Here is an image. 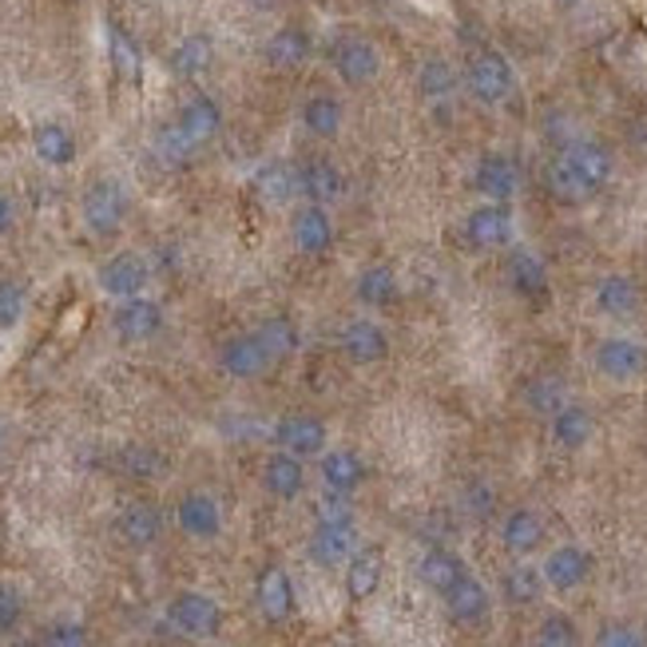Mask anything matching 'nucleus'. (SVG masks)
<instances>
[{
    "label": "nucleus",
    "mask_w": 647,
    "mask_h": 647,
    "mask_svg": "<svg viewBox=\"0 0 647 647\" xmlns=\"http://www.w3.org/2000/svg\"><path fill=\"white\" fill-rule=\"evenodd\" d=\"M612 176V159L603 152L600 143H568L564 152L556 155V164L549 167V187L560 203H580V199L596 195Z\"/></svg>",
    "instance_id": "1"
},
{
    "label": "nucleus",
    "mask_w": 647,
    "mask_h": 647,
    "mask_svg": "<svg viewBox=\"0 0 647 647\" xmlns=\"http://www.w3.org/2000/svg\"><path fill=\"white\" fill-rule=\"evenodd\" d=\"M80 215H84V227L99 239H111L120 235L123 219H128V191H123L120 179H96V183L84 191L80 199Z\"/></svg>",
    "instance_id": "2"
},
{
    "label": "nucleus",
    "mask_w": 647,
    "mask_h": 647,
    "mask_svg": "<svg viewBox=\"0 0 647 647\" xmlns=\"http://www.w3.org/2000/svg\"><path fill=\"white\" fill-rule=\"evenodd\" d=\"M167 624L187 639H215L223 627V608L207 592H179L167 603Z\"/></svg>",
    "instance_id": "3"
},
{
    "label": "nucleus",
    "mask_w": 647,
    "mask_h": 647,
    "mask_svg": "<svg viewBox=\"0 0 647 647\" xmlns=\"http://www.w3.org/2000/svg\"><path fill=\"white\" fill-rule=\"evenodd\" d=\"M152 283V263L135 251H120L111 254L108 263L99 266V290L111 298H135L143 295V286Z\"/></svg>",
    "instance_id": "4"
},
{
    "label": "nucleus",
    "mask_w": 647,
    "mask_h": 647,
    "mask_svg": "<svg viewBox=\"0 0 647 647\" xmlns=\"http://www.w3.org/2000/svg\"><path fill=\"white\" fill-rule=\"evenodd\" d=\"M310 560L322 564V568H338V564H350V556L358 552V528L354 520H319L314 532H310Z\"/></svg>",
    "instance_id": "5"
},
{
    "label": "nucleus",
    "mask_w": 647,
    "mask_h": 647,
    "mask_svg": "<svg viewBox=\"0 0 647 647\" xmlns=\"http://www.w3.org/2000/svg\"><path fill=\"white\" fill-rule=\"evenodd\" d=\"M275 441H278V450L295 453V457L307 462V457H322V453H326L330 433H326V421H322V417L286 414L275 426Z\"/></svg>",
    "instance_id": "6"
},
{
    "label": "nucleus",
    "mask_w": 647,
    "mask_h": 647,
    "mask_svg": "<svg viewBox=\"0 0 647 647\" xmlns=\"http://www.w3.org/2000/svg\"><path fill=\"white\" fill-rule=\"evenodd\" d=\"M219 366H223V373H231L239 382H251V378H263L275 362H271L266 346L259 342V334L251 330V334H235V338L223 342Z\"/></svg>",
    "instance_id": "7"
},
{
    "label": "nucleus",
    "mask_w": 647,
    "mask_h": 647,
    "mask_svg": "<svg viewBox=\"0 0 647 647\" xmlns=\"http://www.w3.org/2000/svg\"><path fill=\"white\" fill-rule=\"evenodd\" d=\"M111 330H116L123 342L155 338V334L164 330V307L152 302V298H143V295L123 298L120 307H116V314H111Z\"/></svg>",
    "instance_id": "8"
},
{
    "label": "nucleus",
    "mask_w": 647,
    "mask_h": 647,
    "mask_svg": "<svg viewBox=\"0 0 647 647\" xmlns=\"http://www.w3.org/2000/svg\"><path fill=\"white\" fill-rule=\"evenodd\" d=\"M469 92L481 104H501L513 92V68L501 52H481L472 56L469 64Z\"/></svg>",
    "instance_id": "9"
},
{
    "label": "nucleus",
    "mask_w": 647,
    "mask_h": 647,
    "mask_svg": "<svg viewBox=\"0 0 647 647\" xmlns=\"http://www.w3.org/2000/svg\"><path fill=\"white\" fill-rule=\"evenodd\" d=\"M596 370L612 382H632L647 370V350L632 338H603L596 346Z\"/></svg>",
    "instance_id": "10"
},
{
    "label": "nucleus",
    "mask_w": 647,
    "mask_h": 647,
    "mask_svg": "<svg viewBox=\"0 0 647 647\" xmlns=\"http://www.w3.org/2000/svg\"><path fill=\"white\" fill-rule=\"evenodd\" d=\"M176 525L191 540H215L223 532V508L211 493H187L176 508Z\"/></svg>",
    "instance_id": "11"
},
{
    "label": "nucleus",
    "mask_w": 647,
    "mask_h": 647,
    "mask_svg": "<svg viewBox=\"0 0 647 647\" xmlns=\"http://www.w3.org/2000/svg\"><path fill=\"white\" fill-rule=\"evenodd\" d=\"M465 239L481 251H493V247H505L513 242V211L505 203H484V207L469 211L465 219Z\"/></svg>",
    "instance_id": "12"
},
{
    "label": "nucleus",
    "mask_w": 647,
    "mask_h": 647,
    "mask_svg": "<svg viewBox=\"0 0 647 647\" xmlns=\"http://www.w3.org/2000/svg\"><path fill=\"white\" fill-rule=\"evenodd\" d=\"M544 584L556 588V592H572V588H580L588 580V572H592V556L580 549V544H560V549L549 552L544 560Z\"/></svg>",
    "instance_id": "13"
},
{
    "label": "nucleus",
    "mask_w": 647,
    "mask_h": 647,
    "mask_svg": "<svg viewBox=\"0 0 647 647\" xmlns=\"http://www.w3.org/2000/svg\"><path fill=\"white\" fill-rule=\"evenodd\" d=\"M254 600H259V612H263L271 624H283V620H290V612H295V584H290L286 568L271 564V568L259 572Z\"/></svg>",
    "instance_id": "14"
},
{
    "label": "nucleus",
    "mask_w": 647,
    "mask_h": 647,
    "mask_svg": "<svg viewBox=\"0 0 647 647\" xmlns=\"http://www.w3.org/2000/svg\"><path fill=\"white\" fill-rule=\"evenodd\" d=\"M290 239L302 254H326L334 247V223H330L322 203H307L302 211H295L290 219Z\"/></svg>",
    "instance_id": "15"
},
{
    "label": "nucleus",
    "mask_w": 647,
    "mask_h": 647,
    "mask_svg": "<svg viewBox=\"0 0 647 647\" xmlns=\"http://www.w3.org/2000/svg\"><path fill=\"white\" fill-rule=\"evenodd\" d=\"M342 354L354 366H373L390 354V338H385V330L373 319H354L350 326L342 330Z\"/></svg>",
    "instance_id": "16"
},
{
    "label": "nucleus",
    "mask_w": 647,
    "mask_h": 647,
    "mask_svg": "<svg viewBox=\"0 0 647 647\" xmlns=\"http://www.w3.org/2000/svg\"><path fill=\"white\" fill-rule=\"evenodd\" d=\"M334 68H338V76L346 80L350 88H362V84H370V80L378 76L382 56H378V48H373L370 40L350 36V40H342L338 52H334Z\"/></svg>",
    "instance_id": "17"
},
{
    "label": "nucleus",
    "mask_w": 647,
    "mask_h": 647,
    "mask_svg": "<svg viewBox=\"0 0 647 647\" xmlns=\"http://www.w3.org/2000/svg\"><path fill=\"white\" fill-rule=\"evenodd\" d=\"M263 484L266 493L278 496V501H295L302 489H307V469H302V457H295V453H271L263 465Z\"/></svg>",
    "instance_id": "18"
},
{
    "label": "nucleus",
    "mask_w": 647,
    "mask_h": 647,
    "mask_svg": "<svg viewBox=\"0 0 647 647\" xmlns=\"http://www.w3.org/2000/svg\"><path fill=\"white\" fill-rule=\"evenodd\" d=\"M116 528H120V537L128 540L132 549H152L155 540L164 537V516H159V508H155L152 501H132V505L120 513Z\"/></svg>",
    "instance_id": "19"
},
{
    "label": "nucleus",
    "mask_w": 647,
    "mask_h": 647,
    "mask_svg": "<svg viewBox=\"0 0 647 647\" xmlns=\"http://www.w3.org/2000/svg\"><path fill=\"white\" fill-rule=\"evenodd\" d=\"M441 600H445V608H450V615L457 624H481L484 615H489V588L472 572H465Z\"/></svg>",
    "instance_id": "20"
},
{
    "label": "nucleus",
    "mask_w": 647,
    "mask_h": 647,
    "mask_svg": "<svg viewBox=\"0 0 647 647\" xmlns=\"http://www.w3.org/2000/svg\"><path fill=\"white\" fill-rule=\"evenodd\" d=\"M179 132L187 135V140L195 143V147H203L207 140H215L219 135V128H223V111H219V104L211 96H195V99H187L183 104V111H179Z\"/></svg>",
    "instance_id": "21"
},
{
    "label": "nucleus",
    "mask_w": 647,
    "mask_h": 647,
    "mask_svg": "<svg viewBox=\"0 0 647 647\" xmlns=\"http://www.w3.org/2000/svg\"><path fill=\"white\" fill-rule=\"evenodd\" d=\"M382 572H385L382 549L354 552L350 564H346V592H350V600H370L382 588Z\"/></svg>",
    "instance_id": "22"
},
{
    "label": "nucleus",
    "mask_w": 647,
    "mask_h": 647,
    "mask_svg": "<svg viewBox=\"0 0 647 647\" xmlns=\"http://www.w3.org/2000/svg\"><path fill=\"white\" fill-rule=\"evenodd\" d=\"M322 481H326V489H334V493L350 496L354 489L366 481V462L354 450L322 453Z\"/></svg>",
    "instance_id": "23"
},
{
    "label": "nucleus",
    "mask_w": 647,
    "mask_h": 647,
    "mask_svg": "<svg viewBox=\"0 0 647 647\" xmlns=\"http://www.w3.org/2000/svg\"><path fill=\"white\" fill-rule=\"evenodd\" d=\"M298 191H307L314 203H334V199H342V191H346V179H342V171L330 159H310L302 171H298Z\"/></svg>",
    "instance_id": "24"
},
{
    "label": "nucleus",
    "mask_w": 647,
    "mask_h": 647,
    "mask_svg": "<svg viewBox=\"0 0 647 647\" xmlns=\"http://www.w3.org/2000/svg\"><path fill=\"white\" fill-rule=\"evenodd\" d=\"M472 179H477V191L489 203H505V199L516 195V167L508 164L505 155H484Z\"/></svg>",
    "instance_id": "25"
},
{
    "label": "nucleus",
    "mask_w": 647,
    "mask_h": 647,
    "mask_svg": "<svg viewBox=\"0 0 647 647\" xmlns=\"http://www.w3.org/2000/svg\"><path fill=\"white\" fill-rule=\"evenodd\" d=\"M465 564L457 556H453L450 549H429L426 556H421V564H417V576H421V584L426 588H433L438 596H445L453 588V584L465 576Z\"/></svg>",
    "instance_id": "26"
},
{
    "label": "nucleus",
    "mask_w": 647,
    "mask_h": 647,
    "mask_svg": "<svg viewBox=\"0 0 647 647\" xmlns=\"http://www.w3.org/2000/svg\"><path fill=\"white\" fill-rule=\"evenodd\" d=\"M501 540H505L508 552L528 556L532 549H540V540H544V525H540V516L532 513V508H516V513L505 516V525H501Z\"/></svg>",
    "instance_id": "27"
},
{
    "label": "nucleus",
    "mask_w": 647,
    "mask_h": 647,
    "mask_svg": "<svg viewBox=\"0 0 647 647\" xmlns=\"http://www.w3.org/2000/svg\"><path fill=\"white\" fill-rule=\"evenodd\" d=\"M592 414L584 406H560L556 414H552V438H556V445H564V450H584L588 441H592Z\"/></svg>",
    "instance_id": "28"
},
{
    "label": "nucleus",
    "mask_w": 647,
    "mask_h": 647,
    "mask_svg": "<svg viewBox=\"0 0 647 647\" xmlns=\"http://www.w3.org/2000/svg\"><path fill=\"white\" fill-rule=\"evenodd\" d=\"M596 307L612 319H627L639 310V286L627 275H608L600 286H596Z\"/></svg>",
    "instance_id": "29"
},
{
    "label": "nucleus",
    "mask_w": 647,
    "mask_h": 647,
    "mask_svg": "<svg viewBox=\"0 0 647 647\" xmlns=\"http://www.w3.org/2000/svg\"><path fill=\"white\" fill-rule=\"evenodd\" d=\"M508 278H513L516 295L528 298V302H544L549 298V275H544V266L528 251H516L508 259Z\"/></svg>",
    "instance_id": "30"
},
{
    "label": "nucleus",
    "mask_w": 647,
    "mask_h": 647,
    "mask_svg": "<svg viewBox=\"0 0 647 647\" xmlns=\"http://www.w3.org/2000/svg\"><path fill=\"white\" fill-rule=\"evenodd\" d=\"M358 298H362L366 307H373V310H385V307H394V298H397V275H394V266H385V263H370L358 275Z\"/></svg>",
    "instance_id": "31"
},
{
    "label": "nucleus",
    "mask_w": 647,
    "mask_h": 647,
    "mask_svg": "<svg viewBox=\"0 0 647 647\" xmlns=\"http://www.w3.org/2000/svg\"><path fill=\"white\" fill-rule=\"evenodd\" d=\"M33 147L48 167H68L76 159V140H72V132L60 128V123H40L33 132Z\"/></svg>",
    "instance_id": "32"
},
{
    "label": "nucleus",
    "mask_w": 647,
    "mask_h": 647,
    "mask_svg": "<svg viewBox=\"0 0 647 647\" xmlns=\"http://www.w3.org/2000/svg\"><path fill=\"white\" fill-rule=\"evenodd\" d=\"M310 56V36L302 28H278L266 40V60L275 68H298Z\"/></svg>",
    "instance_id": "33"
},
{
    "label": "nucleus",
    "mask_w": 647,
    "mask_h": 647,
    "mask_svg": "<svg viewBox=\"0 0 647 647\" xmlns=\"http://www.w3.org/2000/svg\"><path fill=\"white\" fill-rule=\"evenodd\" d=\"M215 60V45H211V36H187L179 40V48L171 52V68H176L179 76H203Z\"/></svg>",
    "instance_id": "34"
},
{
    "label": "nucleus",
    "mask_w": 647,
    "mask_h": 647,
    "mask_svg": "<svg viewBox=\"0 0 647 647\" xmlns=\"http://www.w3.org/2000/svg\"><path fill=\"white\" fill-rule=\"evenodd\" d=\"M302 123H307L310 135L330 140V135H338V128H342V104L334 96H310L307 104H302Z\"/></svg>",
    "instance_id": "35"
},
{
    "label": "nucleus",
    "mask_w": 647,
    "mask_h": 647,
    "mask_svg": "<svg viewBox=\"0 0 647 647\" xmlns=\"http://www.w3.org/2000/svg\"><path fill=\"white\" fill-rule=\"evenodd\" d=\"M259 334V342L266 346V354H271V362H283V358H290V354L298 350V326L286 314H275V319H266L263 326L254 330Z\"/></svg>",
    "instance_id": "36"
},
{
    "label": "nucleus",
    "mask_w": 647,
    "mask_h": 647,
    "mask_svg": "<svg viewBox=\"0 0 647 647\" xmlns=\"http://www.w3.org/2000/svg\"><path fill=\"white\" fill-rule=\"evenodd\" d=\"M540 584H544V572L532 568V564H516V568L505 572V600L532 603L540 596Z\"/></svg>",
    "instance_id": "37"
},
{
    "label": "nucleus",
    "mask_w": 647,
    "mask_h": 647,
    "mask_svg": "<svg viewBox=\"0 0 647 647\" xmlns=\"http://www.w3.org/2000/svg\"><path fill=\"white\" fill-rule=\"evenodd\" d=\"M417 88H421L426 99H445L457 88V72H453L445 60H426L421 72H417Z\"/></svg>",
    "instance_id": "38"
},
{
    "label": "nucleus",
    "mask_w": 647,
    "mask_h": 647,
    "mask_svg": "<svg viewBox=\"0 0 647 647\" xmlns=\"http://www.w3.org/2000/svg\"><path fill=\"white\" fill-rule=\"evenodd\" d=\"M155 152H159V159H164L167 167H183L187 159L199 152V147L187 140L183 132H179V123H171V128H164V132H159V140H155Z\"/></svg>",
    "instance_id": "39"
},
{
    "label": "nucleus",
    "mask_w": 647,
    "mask_h": 647,
    "mask_svg": "<svg viewBox=\"0 0 647 647\" xmlns=\"http://www.w3.org/2000/svg\"><path fill=\"white\" fill-rule=\"evenodd\" d=\"M532 647H580V639H576V624L560 612L544 615V624H540L537 644Z\"/></svg>",
    "instance_id": "40"
},
{
    "label": "nucleus",
    "mask_w": 647,
    "mask_h": 647,
    "mask_svg": "<svg viewBox=\"0 0 647 647\" xmlns=\"http://www.w3.org/2000/svg\"><path fill=\"white\" fill-rule=\"evenodd\" d=\"M111 64H116V72H120L123 80H135L140 76V48H135V40L123 28H111Z\"/></svg>",
    "instance_id": "41"
},
{
    "label": "nucleus",
    "mask_w": 647,
    "mask_h": 647,
    "mask_svg": "<svg viewBox=\"0 0 647 647\" xmlns=\"http://www.w3.org/2000/svg\"><path fill=\"white\" fill-rule=\"evenodd\" d=\"M24 307H28V295L16 278H0V330H12L24 319Z\"/></svg>",
    "instance_id": "42"
},
{
    "label": "nucleus",
    "mask_w": 647,
    "mask_h": 647,
    "mask_svg": "<svg viewBox=\"0 0 647 647\" xmlns=\"http://www.w3.org/2000/svg\"><path fill=\"white\" fill-rule=\"evenodd\" d=\"M40 647H92L88 627L76 624V620H56L45 636H40Z\"/></svg>",
    "instance_id": "43"
},
{
    "label": "nucleus",
    "mask_w": 647,
    "mask_h": 647,
    "mask_svg": "<svg viewBox=\"0 0 647 647\" xmlns=\"http://www.w3.org/2000/svg\"><path fill=\"white\" fill-rule=\"evenodd\" d=\"M528 406L540 409V414H556L560 406H568L564 402V385L556 382V378H540V382L528 385Z\"/></svg>",
    "instance_id": "44"
},
{
    "label": "nucleus",
    "mask_w": 647,
    "mask_h": 647,
    "mask_svg": "<svg viewBox=\"0 0 647 647\" xmlns=\"http://www.w3.org/2000/svg\"><path fill=\"white\" fill-rule=\"evenodd\" d=\"M298 187V179L290 176V171H286V167H263V171H259V191H263L266 199H275V203H283L286 195H290V191H295Z\"/></svg>",
    "instance_id": "45"
},
{
    "label": "nucleus",
    "mask_w": 647,
    "mask_h": 647,
    "mask_svg": "<svg viewBox=\"0 0 647 647\" xmlns=\"http://www.w3.org/2000/svg\"><path fill=\"white\" fill-rule=\"evenodd\" d=\"M21 615H24V596L12 584L0 580V636H9L12 627L21 624Z\"/></svg>",
    "instance_id": "46"
},
{
    "label": "nucleus",
    "mask_w": 647,
    "mask_h": 647,
    "mask_svg": "<svg viewBox=\"0 0 647 647\" xmlns=\"http://www.w3.org/2000/svg\"><path fill=\"white\" fill-rule=\"evenodd\" d=\"M596 647H644V636L632 624H603Z\"/></svg>",
    "instance_id": "47"
},
{
    "label": "nucleus",
    "mask_w": 647,
    "mask_h": 647,
    "mask_svg": "<svg viewBox=\"0 0 647 647\" xmlns=\"http://www.w3.org/2000/svg\"><path fill=\"white\" fill-rule=\"evenodd\" d=\"M123 465H128V472L140 477V481H147V477L159 472V457H155L152 450H143V445H132V450L123 453Z\"/></svg>",
    "instance_id": "48"
},
{
    "label": "nucleus",
    "mask_w": 647,
    "mask_h": 647,
    "mask_svg": "<svg viewBox=\"0 0 647 647\" xmlns=\"http://www.w3.org/2000/svg\"><path fill=\"white\" fill-rule=\"evenodd\" d=\"M12 223H16V207H12L9 195H0V235H9Z\"/></svg>",
    "instance_id": "49"
},
{
    "label": "nucleus",
    "mask_w": 647,
    "mask_h": 647,
    "mask_svg": "<svg viewBox=\"0 0 647 647\" xmlns=\"http://www.w3.org/2000/svg\"><path fill=\"white\" fill-rule=\"evenodd\" d=\"M560 4H576V0H560Z\"/></svg>",
    "instance_id": "50"
}]
</instances>
